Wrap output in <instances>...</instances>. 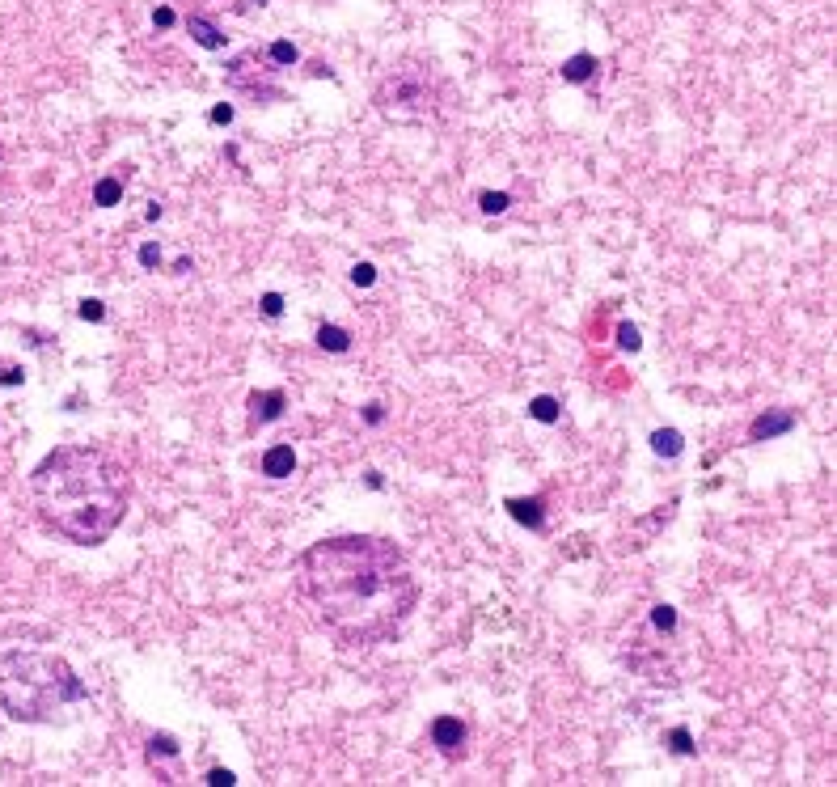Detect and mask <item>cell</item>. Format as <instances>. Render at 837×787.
Masks as SVG:
<instances>
[{
    "label": "cell",
    "instance_id": "obj_9",
    "mask_svg": "<svg viewBox=\"0 0 837 787\" xmlns=\"http://www.w3.org/2000/svg\"><path fill=\"white\" fill-rule=\"evenodd\" d=\"M541 508H546V504H541L537 495H533V500H507V512H512V517H516L520 525L537 529V534L546 529V512H541Z\"/></svg>",
    "mask_w": 837,
    "mask_h": 787
},
{
    "label": "cell",
    "instance_id": "obj_7",
    "mask_svg": "<svg viewBox=\"0 0 837 787\" xmlns=\"http://www.w3.org/2000/svg\"><path fill=\"white\" fill-rule=\"evenodd\" d=\"M791 428H795V415H791V411H770V415L753 419L749 436H753V440H770V436H783V432H791Z\"/></svg>",
    "mask_w": 837,
    "mask_h": 787
},
{
    "label": "cell",
    "instance_id": "obj_20",
    "mask_svg": "<svg viewBox=\"0 0 837 787\" xmlns=\"http://www.w3.org/2000/svg\"><path fill=\"white\" fill-rule=\"evenodd\" d=\"M651 623H656V631H677V614H673V606H656V610H651Z\"/></svg>",
    "mask_w": 837,
    "mask_h": 787
},
{
    "label": "cell",
    "instance_id": "obj_19",
    "mask_svg": "<svg viewBox=\"0 0 837 787\" xmlns=\"http://www.w3.org/2000/svg\"><path fill=\"white\" fill-rule=\"evenodd\" d=\"M668 745H673V754L690 758V754H694V737H690V728H673V733H668Z\"/></svg>",
    "mask_w": 837,
    "mask_h": 787
},
{
    "label": "cell",
    "instance_id": "obj_21",
    "mask_svg": "<svg viewBox=\"0 0 837 787\" xmlns=\"http://www.w3.org/2000/svg\"><path fill=\"white\" fill-rule=\"evenodd\" d=\"M351 284H360V288L377 284V267H373V263H356V267H351Z\"/></svg>",
    "mask_w": 837,
    "mask_h": 787
},
{
    "label": "cell",
    "instance_id": "obj_24",
    "mask_svg": "<svg viewBox=\"0 0 837 787\" xmlns=\"http://www.w3.org/2000/svg\"><path fill=\"white\" fill-rule=\"evenodd\" d=\"M258 305H263V313H267V318H279V313H284V296H279V292H267Z\"/></svg>",
    "mask_w": 837,
    "mask_h": 787
},
{
    "label": "cell",
    "instance_id": "obj_30",
    "mask_svg": "<svg viewBox=\"0 0 837 787\" xmlns=\"http://www.w3.org/2000/svg\"><path fill=\"white\" fill-rule=\"evenodd\" d=\"M364 419H368V423H381V419H385V411H381V407H377V402H373V407H368V411H364Z\"/></svg>",
    "mask_w": 837,
    "mask_h": 787
},
{
    "label": "cell",
    "instance_id": "obj_12",
    "mask_svg": "<svg viewBox=\"0 0 837 787\" xmlns=\"http://www.w3.org/2000/svg\"><path fill=\"white\" fill-rule=\"evenodd\" d=\"M318 347L322 352H347L351 347V335L343 326H318Z\"/></svg>",
    "mask_w": 837,
    "mask_h": 787
},
{
    "label": "cell",
    "instance_id": "obj_27",
    "mask_svg": "<svg viewBox=\"0 0 837 787\" xmlns=\"http://www.w3.org/2000/svg\"><path fill=\"white\" fill-rule=\"evenodd\" d=\"M207 783H212V787H229V783H237V779H233V771H220V767H216V771H207Z\"/></svg>",
    "mask_w": 837,
    "mask_h": 787
},
{
    "label": "cell",
    "instance_id": "obj_4",
    "mask_svg": "<svg viewBox=\"0 0 837 787\" xmlns=\"http://www.w3.org/2000/svg\"><path fill=\"white\" fill-rule=\"evenodd\" d=\"M377 102H381V110H390V114H398V119H411V114L423 110L427 93H423V85H419V80L398 76V80H390V85L377 93Z\"/></svg>",
    "mask_w": 837,
    "mask_h": 787
},
{
    "label": "cell",
    "instance_id": "obj_28",
    "mask_svg": "<svg viewBox=\"0 0 837 787\" xmlns=\"http://www.w3.org/2000/svg\"><path fill=\"white\" fill-rule=\"evenodd\" d=\"M212 123H233V106H229V102L212 106Z\"/></svg>",
    "mask_w": 837,
    "mask_h": 787
},
{
    "label": "cell",
    "instance_id": "obj_2",
    "mask_svg": "<svg viewBox=\"0 0 837 787\" xmlns=\"http://www.w3.org/2000/svg\"><path fill=\"white\" fill-rule=\"evenodd\" d=\"M30 495L51 534L76 546H102L127 517L131 474L97 445H59L34 466Z\"/></svg>",
    "mask_w": 837,
    "mask_h": 787
},
{
    "label": "cell",
    "instance_id": "obj_23",
    "mask_svg": "<svg viewBox=\"0 0 837 787\" xmlns=\"http://www.w3.org/2000/svg\"><path fill=\"white\" fill-rule=\"evenodd\" d=\"M618 343H622L626 352H639V330H634L630 322H622V326H618Z\"/></svg>",
    "mask_w": 837,
    "mask_h": 787
},
{
    "label": "cell",
    "instance_id": "obj_3",
    "mask_svg": "<svg viewBox=\"0 0 837 787\" xmlns=\"http://www.w3.org/2000/svg\"><path fill=\"white\" fill-rule=\"evenodd\" d=\"M85 699H89V690L64 656L38 652V648H4L0 652V711H8L13 720L51 724Z\"/></svg>",
    "mask_w": 837,
    "mask_h": 787
},
{
    "label": "cell",
    "instance_id": "obj_26",
    "mask_svg": "<svg viewBox=\"0 0 837 787\" xmlns=\"http://www.w3.org/2000/svg\"><path fill=\"white\" fill-rule=\"evenodd\" d=\"M21 381H25V373L17 364H0V385H21Z\"/></svg>",
    "mask_w": 837,
    "mask_h": 787
},
{
    "label": "cell",
    "instance_id": "obj_13",
    "mask_svg": "<svg viewBox=\"0 0 837 787\" xmlns=\"http://www.w3.org/2000/svg\"><path fill=\"white\" fill-rule=\"evenodd\" d=\"M651 449H656L660 457H677L685 445H681V432H673V428H660V432H651Z\"/></svg>",
    "mask_w": 837,
    "mask_h": 787
},
{
    "label": "cell",
    "instance_id": "obj_17",
    "mask_svg": "<svg viewBox=\"0 0 837 787\" xmlns=\"http://www.w3.org/2000/svg\"><path fill=\"white\" fill-rule=\"evenodd\" d=\"M507 203H512V195H507V191H482V195H478V208H482L486 216L507 212Z\"/></svg>",
    "mask_w": 837,
    "mask_h": 787
},
{
    "label": "cell",
    "instance_id": "obj_15",
    "mask_svg": "<svg viewBox=\"0 0 837 787\" xmlns=\"http://www.w3.org/2000/svg\"><path fill=\"white\" fill-rule=\"evenodd\" d=\"M529 415H533L537 423H558V415H562V411H558V402H554L550 394H541V398H533V402H529Z\"/></svg>",
    "mask_w": 837,
    "mask_h": 787
},
{
    "label": "cell",
    "instance_id": "obj_8",
    "mask_svg": "<svg viewBox=\"0 0 837 787\" xmlns=\"http://www.w3.org/2000/svg\"><path fill=\"white\" fill-rule=\"evenodd\" d=\"M292 470H296L292 445H271V449L263 453V474H267V479H288Z\"/></svg>",
    "mask_w": 837,
    "mask_h": 787
},
{
    "label": "cell",
    "instance_id": "obj_16",
    "mask_svg": "<svg viewBox=\"0 0 837 787\" xmlns=\"http://www.w3.org/2000/svg\"><path fill=\"white\" fill-rule=\"evenodd\" d=\"M178 758V741L174 737H152L148 741V762L157 767V762H174Z\"/></svg>",
    "mask_w": 837,
    "mask_h": 787
},
{
    "label": "cell",
    "instance_id": "obj_10",
    "mask_svg": "<svg viewBox=\"0 0 837 787\" xmlns=\"http://www.w3.org/2000/svg\"><path fill=\"white\" fill-rule=\"evenodd\" d=\"M186 30H191V38H195L199 47H207V51H220V47H224V34H220L207 17H199V13L186 17Z\"/></svg>",
    "mask_w": 837,
    "mask_h": 787
},
{
    "label": "cell",
    "instance_id": "obj_6",
    "mask_svg": "<svg viewBox=\"0 0 837 787\" xmlns=\"http://www.w3.org/2000/svg\"><path fill=\"white\" fill-rule=\"evenodd\" d=\"M279 415H284V394H279V390L250 394V423H254V428H263V423H271V419H279Z\"/></svg>",
    "mask_w": 837,
    "mask_h": 787
},
{
    "label": "cell",
    "instance_id": "obj_14",
    "mask_svg": "<svg viewBox=\"0 0 837 787\" xmlns=\"http://www.w3.org/2000/svg\"><path fill=\"white\" fill-rule=\"evenodd\" d=\"M119 199H123V182H119V178H102V182L93 186V203H97V208H114Z\"/></svg>",
    "mask_w": 837,
    "mask_h": 787
},
{
    "label": "cell",
    "instance_id": "obj_22",
    "mask_svg": "<svg viewBox=\"0 0 837 787\" xmlns=\"http://www.w3.org/2000/svg\"><path fill=\"white\" fill-rule=\"evenodd\" d=\"M76 313H80L85 322H102V318H106V305H102V301H80Z\"/></svg>",
    "mask_w": 837,
    "mask_h": 787
},
{
    "label": "cell",
    "instance_id": "obj_11",
    "mask_svg": "<svg viewBox=\"0 0 837 787\" xmlns=\"http://www.w3.org/2000/svg\"><path fill=\"white\" fill-rule=\"evenodd\" d=\"M596 76V55H588V51H575L567 64H562V80H571V85H584V80H592Z\"/></svg>",
    "mask_w": 837,
    "mask_h": 787
},
{
    "label": "cell",
    "instance_id": "obj_29",
    "mask_svg": "<svg viewBox=\"0 0 837 787\" xmlns=\"http://www.w3.org/2000/svg\"><path fill=\"white\" fill-rule=\"evenodd\" d=\"M152 21H157L161 30H165V25H174V8H165V4H161V8L152 13Z\"/></svg>",
    "mask_w": 837,
    "mask_h": 787
},
{
    "label": "cell",
    "instance_id": "obj_18",
    "mask_svg": "<svg viewBox=\"0 0 837 787\" xmlns=\"http://www.w3.org/2000/svg\"><path fill=\"white\" fill-rule=\"evenodd\" d=\"M271 59L288 68V64H296V59H301V51H296V47L288 42V38H279V42H271Z\"/></svg>",
    "mask_w": 837,
    "mask_h": 787
},
{
    "label": "cell",
    "instance_id": "obj_5",
    "mask_svg": "<svg viewBox=\"0 0 837 787\" xmlns=\"http://www.w3.org/2000/svg\"><path fill=\"white\" fill-rule=\"evenodd\" d=\"M431 741L440 745L444 758H461L465 754V724L457 716H435L431 720Z\"/></svg>",
    "mask_w": 837,
    "mask_h": 787
},
{
    "label": "cell",
    "instance_id": "obj_25",
    "mask_svg": "<svg viewBox=\"0 0 837 787\" xmlns=\"http://www.w3.org/2000/svg\"><path fill=\"white\" fill-rule=\"evenodd\" d=\"M157 263H161L157 241H144V246H140V267H157Z\"/></svg>",
    "mask_w": 837,
    "mask_h": 787
},
{
    "label": "cell",
    "instance_id": "obj_1",
    "mask_svg": "<svg viewBox=\"0 0 837 787\" xmlns=\"http://www.w3.org/2000/svg\"><path fill=\"white\" fill-rule=\"evenodd\" d=\"M296 593L343 644L394 639L419 601V580L398 542L377 534H335L296 563Z\"/></svg>",
    "mask_w": 837,
    "mask_h": 787
}]
</instances>
